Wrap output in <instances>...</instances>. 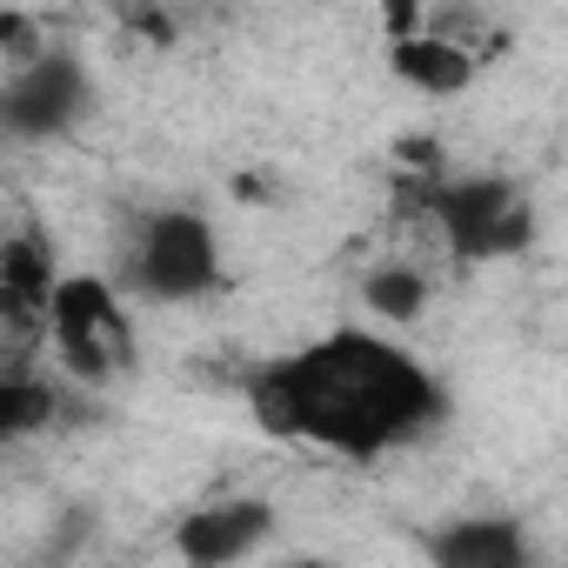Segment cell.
Listing matches in <instances>:
<instances>
[{
	"label": "cell",
	"mask_w": 568,
	"mask_h": 568,
	"mask_svg": "<svg viewBox=\"0 0 568 568\" xmlns=\"http://www.w3.org/2000/svg\"><path fill=\"white\" fill-rule=\"evenodd\" d=\"M61 382H68V375H34L28 362H14L8 375H0V435H8V442H28V435L54 428L61 408H68V388H61Z\"/></svg>",
	"instance_id": "cell-11"
},
{
	"label": "cell",
	"mask_w": 568,
	"mask_h": 568,
	"mask_svg": "<svg viewBox=\"0 0 568 568\" xmlns=\"http://www.w3.org/2000/svg\"><path fill=\"white\" fill-rule=\"evenodd\" d=\"M247 408L274 442L328 462H388L448 428V382L388 328L335 322L302 348H281L247 375Z\"/></svg>",
	"instance_id": "cell-1"
},
{
	"label": "cell",
	"mask_w": 568,
	"mask_h": 568,
	"mask_svg": "<svg viewBox=\"0 0 568 568\" xmlns=\"http://www.w3.org/2000/svg\"><path fill=\"white\" fill-rule=\"evenodd\" d=\"M388 74H395L402 88L428 94V101H455V94H468V88H475L481 54H475V48H462V41H448L442 28H415V34L388 41Z\"/></svg>",
	"instance_id": "cell-9"
},
{
	"label": "cell",
	"mask_w": 568,
	"mask_h": 568,
	"mask_svg": "<svg viewBox=\"0 0 568 568\" xmlns=\"http://www.w3.org/2000/svg\"><path fill=\"white\" fill-rule=\"evenodd\" d=\"M428 568H535V541L515 515L475 508V515H448L422 535Z\"/></svg>",
	"instance_id": "cell-7"
},
{
	"label": "cell",
	"mask_w": 568,
	"mask_h": 568,
	"mask_svg": "<svg viewBox=\"0 0 568 568\" xmlns=\"http://www.w3.org/2000/svg\"><path fill=\"white\" fill-rule=\"evenodd\" d=\"M121 295L141 308H201L221 288V227L201 207H148L121 241Z\"/></svg>",
	"instance_id": "cell-3"
},
{
	"label": "cell",
	"mask_w": 568,
	"mask_h": 568,
	"mask_svg": "<svg viewBox=\"0 0 568 568\" xmlns=\"http://www.w3.org/2000/svg\"><path fill=\"white\" fill-rule=\"evenodd\" d=\"M101 114V74L81 48H41L28 68L0 74V134L14 148L74 141Z\"/></svg>",
	"instance_id": "cell-5"
},
{
	"label": "cell",
	"mask_w": 568,
	"mask_h": 568,
	"mask_svg": "<svg viewBox=\"0 0 568 568\" xmlns=\"http://www.w3.org/2000/svg\"><path fill=\"white\" fill-rule=\"evenodd\" d=\"M274 568H335V561H315V555H288V561H274Z\"/></svg>",
	"instance_id": "cell-12"
},
{
	"label": "cell",
	"mask_w": 568,
	"mask_h": 568,
	"mask_svg": "<svg viewBox=\"0 0 568 568\" xmlns=\"http://www.w3.org/2000/svg\"><path fill=\"white\" fill-rule=\"evenodd\" d=\"M428 302H435V281H428V267H415V261H375V267L362 274V308H368V322L388 328V335L408 328V322H422Z\"/></svg>",
	"instance_id": "cell-10"
},
{
	"label": "cell",
	"mask_w": 568,
	"mask_h": 568,
	"mask_svg": "<svg viewBox=\"0 0 568 568\" xmlns=\"http://www.w3.org/2000/svg\"><path fill=\"white\" fill-rule=\"evenodd\" d=\"M61 274L68 267H54V254H48V241L34 227H14L8 241H0V315H8L14 342L48 328V302L61 288Z\"/></svg>",
	"instance_id": "cell-8"
},
{
	"label": "cell",
	"mask_w": 568,
	"mask_h": 568,
	"mask_svg": "<svg viewBox=\"0 0 568 568\" xmlns=\"http://www.w3.org/2000/svg\"><path fill=\"white\" fill-rule=\"evenodd\" d=\"M415 207L428 214V227L455 267H495V261H521L535 247V201L515 174H495V168L428 174L415 187Z\"/></svg>",
	"instance_id": "cell-2"
},
{
	"label": "cell",
	"mask_w": 568,
	"mask_h": 568,
	"mask_svg": "<svg viewBox=\"0 0 568 568\" xmlns=\"http://www.w3.org/2000/svg\"><path fill=\"white\" fill-rule=\"evenodd\" d=\"M54 368L68 382H88V388H108L134 368L141 355V328H134V302L121 295L114 274H88V267H68L61 288L48 302V328H41Z\"/></svg>",
	"instance_id": "cell-4"
},
{
	"label": "cell",
	"mask_w": 568,
	"mask_h": 568,
	"mask_svg": "<svg viewBox=\"0 0 568 568\" xmlns=\"http://www.w3.org/2000/svg\"><path fill=\"white\" fill-rule=\"evenodd\" d=\"M281 535V508L267 495H207L174 521V555L181 568H247L267 541Z\"/></svg>",
	"instance_id": "cell-6"
}]
</instances>
